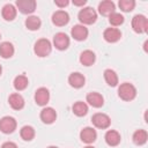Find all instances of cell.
Wrapping results in <instances>:
<instances>
[{
  "instance_id": "obj_31",
  "label": "cell",
  "mask_w": 148,
  "mask_h": 148,
  "mask_svg": "<svg viewBox=\"0 0 148 148\" xmlns=\"http://www.w3.org/2000/svg\"><path fill=\"white\" fill-rule=\"evenodd\" d=\"M54 5L58 6L59 8H65L66 6L69 5V1L68 0H54Z\"/></svg>"
},
{
  "instance_id": "obj_32",
  "label": "cell",
  "mask_w": 148,
  "mask_h": 148,
  "mask_svg": "<svg viewBox=\"0 0 148 148\" xmlns=\"http://www.w3.org/2000/svg\"><path fill=\"white\" fill-rule=\"evenodd\" d=\"M1 148H18V147H17V145H16L15 142H13V141H6V142H3V143L1 145Z\"/></svg>"
},
{
  "instance_id": "obj_28",
  "label": "cell",
  "mask_w": 148,
  "mask_h": 148,
  "mask_svg": "<svg viewBox=\"0 0 148 148\" xmlns=\"http://www.w3.org/2000/svg\"><path fill=\"white\" fill-rule=\"evenodd\" d=\"M35 128L30 125H25L21 128L20 131V135L24 141H31L35 138Z\"/></svg>"
},
{
  "instance_id": "obj_30",
  "label": "cell",
  "mask_w": 148,
  "mask_h": 148,
  "mask_svg": "<svg viewBox=\"0 0 148 148\" xmlns=\"http://www.w3.org/2000/svg\"><path fill=\"white\" fill-rule=\"evenodd\" d=\"M124 16L120 14V13H117V12H114V13H112L111 15H109V22H110V24L111 25H113V27H119V25H121L123 23H124Z\"/></svg>"
},
{
  "instance_id": "obj_35",
  "label": "cell",
  "mask_w": 148,
  "mask_h": 148,
  "mask_svg": "<svg viewBox=\"0 0 148 148\" xmlns=\"http://www.w3.org/2000/svg\"><path fill=\"white\" fill-rule=\"evenodd\" d=\"M47 148H58V147H57V146H49Z\"/></svg>"
},
{
  "instance_id": "obj_18",
  "label": "cell",
  "mask_w": 148,
  "mask_h": 148,
  "mask_svg": "<svg viewBox=\"0 0 148 148\" xmlns=\"http://www.w3.org/2000/svg\"><path fill=\"white\" fill-rule=\"evenodd\" d=\"M116 10V5L111 0H104L98 3V13L103 16H109Z\"/></svg>"
},
{
  "instance_id": "obj_27",
  "label": "cell",
  "mask_w": 148,
  "mask_h": 148,
  "mask_svg": "<svg viewBox=\"0 0 148 148\" xmlns=\"http://www.w3.org/2000/svg\"><path fill=\"white\" fill-rule=\"evenodd\" d=\"M29 84V80L25 75H17L15 79H14V82H13V86L14 88L17 90V91H22L24 90Z\"/></svg>"
},
{
  "instance_id": "obj_11",
  "label": "cell",
  "mask_w": 148,
  "mask_h": 148,
  "mask_svg": "<svg viewBox=\"0 0 148 148\" xmlns=\"http://www.w3.org/2000/svg\"><path fill=\"white\" fill-rule=\"evenodd\" d=\"M69 22V14L62 9L56 10L52 14V23L57 27H64Z\"/></svg>"
},
{
  "instance_id": "obj_34",
  "label": "cell",
  "mask_w": 148,
  "mask_h": 148,
  "mask_svg": "<svg viewBox=\"0 0 148 148\" xmlns=\"http://www.w3.org/2000/svg\"><path fill=\"white\" fill-rule=\"evenodd\" d=\"M83 148H95V147H92V146H90V145H88V146H86V147H83Z\"/></svg>"
},
{
  "instance_id": "obj_14",
  "label": "cell",
  "mask_w": 148,
  "mask_h": 148,
  "mask_svg": "<svg viewBox=\"0 0 148 148\" xmlns=\"http://www.w3.org/2000/svg\"><path fill=\"white\" fill-rule=\"evenodd\" d=\"M68 83L71 87L75 88V89H80L84 86L86 83V77L83 74H81L80 72H74L71 73L68 76Z\"/></svg>"
},
{
  "instance_id": "obj_33",
  "label": "cell",
  "mask_w": 148,
  "mask_h": 148,
  "mask_svg": "<svg viewBox=\"0 0 148 148\" xmlns=\"http://www.w3.org/2000/svg\"><path fill=\"white\" fill-rule=\"evenodd\" d=\"M86 3H87L86 0H81V1H75V0H74V1H73V5H74V6H80V7H81V6H84Z\"/></svg>"
},
{
  "instance_id": "obj_8",
  "label": "cell",
  "mask_w": 148,
  "mask_h": 148,
  "mask_svg": "<svg viewBox=\"0 0 148 148\" xmlns=\"http://www.w3.org/2000/svg\"><path fill=\"white\" fill-rule=\"evenodd\" d=\"M15 5L22 14H32L36 10L37 2L35 0H16Z\"/></svg>"
},
{
  "instance_id": "obj_19",
  "label": "cell",
  "mask_w": 148,
  "mask_h": 148,
  "mask_svg": "<svg viewBox=\"0 0 148 148\" xmlns=\"http://www.w3.org/2000/svg\"><path fill=\"white\" fill-rule=\"evenodd\" d=\"M87 102L89 105H91L92 108H102L103 104H104V98L103 96L99 94V92H96V91H92V92H89L86 97Z\"/></svg>"
},
{
  "instance_id": "obj_9",
  "label": "cell",
  "mask_w": 148,
  "mask_h": 148,
  "mask_svg": "<svg viewBox=\"0 0 148 148\" xmlns=\"http://www.w3.org/2000/svg\"><path fill=\"white\" fill-rule=\"evenodd\" d=\"M88 34H89L88 28H86V25H83V24H75L71 29V36L77 42L86 40L88 37Z\"/></svg>"
},
{
  "instance_id": "obj_26",
  "label": "cell",
  "mask_w": 148,
  "mask_h": 148,
  "mask_svg": "<svg viewBox=\"0 0 148 148\" xmlns=\"http://www.w3.org/2000/svg\"><path fill=\"white\" fill-rule=\"evenodd\" d=\"M72 110H73V113H74L75 116H77V117H83V116H86V114L88 113V105H87V103L79 101V102H75V103L73 104Z\"/></svg>"
},
{
  "instance_id": "obj_5",
  "label": "cell",
  "mask_w": 148,
  "mask_h": 148,
  "mask_svg": "<svg viewBox=\"0 0 148 148\" xmlns=\"http://www.w3.org/2000/svg\"><path fill=\"white\" fill-rule=\"evenodd\" d=\"M91 123L95 127H97L99 130H106L111 125V119L108 114L102 113V112H97L91 117Z\"/></svg>"
},
{
  "instance_id": "obj_10",
  "label": "cell",
  "mask_w": 148,
  "mask_h": 148,
  "mask_svg": "<svg viewBox=\"0 0 148 148\" xmlns=\"http://www.w3.org/2000/svg\"><path fill=\"white\" fill-rule=\"evenodd\" d=\"M80 139H81L82 142H84L87 145H90V143H92V142L96 141V139H97V132H96L95 128L87 126V127H84V128L81 130V132H80Z\"/></svg>"
},
{
  "instance_id": "obj_2",
  "label": "cell",
  "mask_w": 148,
  "mask_h": 148,
  "mask_svg": "<svg viewBox=\"0 0 148 148\" xmlns=\"http://www.w3.org/2000/svg\"><path fill=\"white\" fill-rule=\"evenodd\" d=\"M77 18L83 25L84 24L90 25L96 22L97 13L92 7H82V9H80V12L77 14Z\"/></svg>"
},
{
  "instance_id": "obj_17",
  "label": "cell",
  "mask_w": 148,
  "mask_h": 148,
  "mask_svg": "<svg viewBox=\"0 0 148 148\" xmlns=\"http://www.w3.org/2000/svg\"><path fill=\"white\" fill-rule=\"evenodd\" d=\"M104 140H105V142H106L108 146H110V147H116V146H118V145L120 143L121 136H120L119 132H117V131H114V130H109V131L105 133V135H104Z\"/></svg>"
},
{
  "instance_id": "obj_29",
  "label": "cell",
  "mask_w": 148,
  "mask_h": 148,
  "mask_svg": "<svg viewBox=\"0 0 148 148\" xmlns=\"http://www.w3.org/2000/svg\"><path fill=\"white\" fill-rule=\"evenodd\" d=\"M118 6L120 8V10L125 12V13H130L134 9L135 7V1L134 0H119Z\"/></svg>"
},
{
  "instance_id": "obj_1",
  "label": "cell",
  "mask_w": 148,
  "mask_h": 148,
  "mask_svg": "<svg viewBox=\"0 0 148 148\" xmlns=\"http://www.w3.org/2000/svg\"><path fill=\"white\" fill-rule=\"evenodd\" d=\"M118 96L125 102H131L136 97V88L130 82H124L118 87Z\"/></svg>"
},
{
  "instance_id": "obj_16",
  "label": "cell",
  "mask_w": 148,
  "mask_h": 148,
  "mask_svg": "<svg viewBox=\"0 0 148 148\" xmlns=\"http://www.w3.org/2000/svg\"><path fill=\"white\" fill-rule=\"evenodd\" d=\"M8 103L14 110H22L24 108V98L21 94L18 92H13L8 97Z\"/></svg>"
},
{
  "instance_id": "obj_21",
  "label": "cell",
  "mask_w": 148,
  "mask_h": 148,
  "mask_svg": "<svg viewBox=\"0 0 148 148\" xmlns=\"http://www.w3.org/2000/svg\"><path fill=\"white\" fill-rule=\"evenodd\" d=\"M96 61V54L91 51V50H84L81 52L80 54V62L83 65V66H91L94 65V62Z\"/></svg>"
},
{
  "instance_id": "obj_13",
  "label": "cell",
  "mask_w": 148,
  "mask_h": 148,
  "mask_svg": "<svg viewBox=\"0 0 148 148\" xmlns=\"http://www.w3.org/2000/svg\"><path fill=\"white\" fill-rule=\"evenodd\" d=\"M39 118L40 120L46 124V125H50V124H53L57 119V112L53 108H50V106H46L44 108L42 111H40V114H39Z\"/></svg>"
},
{
  "instance_id": "obj_25",
  "label": "cell",
  "mask_w": 148,
  "mask_h": 148,
  "mask_svg": "<svg viewBox=\"0 0 148 148\" xmlns=\"http://www.w3.org/2000/svg\"><path fill=\"white\" fill-rule=\"evenodd\" d=\"M132 140L136 146H143L147 140H148V133L145 130H136L133 135H132Z\"/></svg>"
},
{
  "instance_id": "obj_23",
  "label": "cell",
  "mask_w": 148,
  "mask_h": 148,
  "mask_svg": "<svg viewBox=\"0 0 148 148\" xmlns=\"http://www.w3.org/2000/svg\"><path fill=\"white\" fill-rule=\"evenodd\" d=\"M24 24H25V27H27L28 30L36 31V30H38V29L40 28L42 21H40V18H39L38 16H36V15H30V16H28V17L25 18Z\"/></svg>"
},
{
  "instance_id": "obj_6",
  "label": "cell",
  "mask_w": 148,
  "mask_h": 148,
  "mask_svg": "<svg viewBox=\"0 0 148 148\" xmlns=\"http://www.w3.org/2000/svg\"><path fill=\"white\" fill-rule=\"evenodd\" d=\"M71 43L69 37L65 32H57L53 36V46L59 51H65L68 49Z\"/></svg>"
},
{
  "instance_id": "obj_12",
  "label": "cell",
  "mask_w": 148,
  "mask_h": 148,
  "mask_svg": "<svg viewBox=\"0 0 148 148\" xmlns=\"http://www.w3.org/2000/svg\"><path fill=\"white\" fill-rule=\"evenodd\" d=\"M50 101V91L45 87H40L35 91V102L39 106H45Z\"/></svg>"
},
{
  "instance_id": "obj_15",
  "label": "cell",
  "mask_w": 148,
  "mask_h": 148,
  "mask_svg": "<svg viewBox=\"0 0 148 148\" xmlns=\"http://www.w3.org/2000/svg\"><path fill=\"white\" fill-rule=\"evenodd\" d=\"M103 38L108 43H116L121 38V31L117 28H106L103 32Z\"/></svg>"
},
{
  "instance_id": "obj_22",
  "label": "cell",
  "mask_w": 148,
  "mask_h": 148,
  "mask_svg": "<svg viewBox=\"0 0 148 148\" xmlns=\"http://www.w3.org/2000/svg\"><path fill=\"white\" fill-rule=\"evenodd\" d=\"M14 52H15V49H14V45L12 43H9V42L0 43V56H1V58L9 59L14 56Z\"/></svg>"
},
{
  "instance_id": "obj_24",
  "label": "cell",
  "mask_w": 148,
  "mask_h": 148,
  "mask_svg": "<svg viewBox=\"0 0 148 148\" xmlns=\"http://www.w3.org/2000/svg\"><path fill=\"white\" fill-rule=\"evenodd\" d=\"M103 75H104V80H105V82H106L110 87H116V86H118V82H119V80H118V75H117V73H116L113 69H111V68H106V69L104 71Z\"/></svg>"
},
{
  "instance_id": "obj_20",
  "label": "cell",
  "mask_w": 148,
  "mask_h": 148,
  "mask_svg": "<svg viewBox=\"0 0 148 148\" xmlns=\"http://www.w3.org/2000/svg\"><path fill=\"white\" fill-rule=\"evenodd\" d=\"M16 14H17V9L12 3H6L1 9V15L6 21H13L16 17Z\"/></svg>"
},
{
  "instance_id": "obj_4",
  "label": "cell",
  "mask_w": 148,
  "mask_h": 148,
  "mask_svg": "<svg viewBox=\"0 0 148 148\" xmlns=\"http://www.w3.org/2000/svg\"><path fill=\"white\" fill-rule=\"evenodd\" d=\"M132 29L136 34H146L148 30V21L147 17L142 14H136L132 18Z\"/></svg>"
},
{
  "instance_id": "obj_37",
  "label": "cell",
  "mask_w": 148,
  "mask_h": 148,
  "mask_svg": "<svg viewBox=\"0 0 148 148\" xmlns=\"http://www.w3.org/2000/svg\"><path fill=\"white\" fill-rule=\"evenodd\" d=\"M0 39H1V34H0Z\"/></svg>"
},
{
  "instance_id": "obj_36",
  "label": "cell",
  "mask_w": 148,
  "mask_h": 148,
  "mask_svg": "<svg viewBox=\"0 0 148 148\" xmlns=\"http://www.w3.org/2000/svg\"><path fill=\"white\" fill-rule=\"evenodd\" d=\"M1 73H2V66L0 65V75H1Z\"/></svg>"
},
{
  "instance_id": "obj_7",
  "label": "cell",
  "mask_w": 148,
  "mask_h": 148,
  "mask_svg": "<svg viewBox=\"0 0 148 148\" xmlns=\"http://www.w3.org/2000/svg\"><path fill=\"white\" fill-rule=\"evenodd\" d=\"M17 123L15 118L10 116H5L0 119V131L5 134H10L16 130Z\"/></svg>"
},
{
  "instance_id": "obj_3",
  "label": "cell",
  "mask_w": 148,
  "mask_h": 148,
  "mask_svg": "<svg viewBox=\"0 0 148 148\" xmlns=\"http://www.w3.org/2000/svg\"><path fill=\"white\" fill-rule=\"evenodd\" d=\"M52 51V44L47 38H39L34 45V52L37 57H47Z\"/></svg>"
}]
</instances>
